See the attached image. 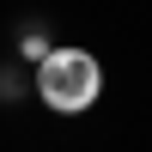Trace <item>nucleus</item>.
<instances>
[{"mask_svg":"<svg viewBox=\"0 0 152 152\" xmlns=\"http://www.w3.org/2000/svg\"><path fill=\"white\" fill-rule=\"evenodd\" d=\"M97 85H104V73L85 49H49L43 67H37V91L49 110H85L97 97Z\"/></svg>","mask_w":152,"mask_h":152,"instance_id":"1","label":"nucleus"}]
</instances>
